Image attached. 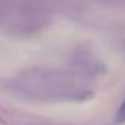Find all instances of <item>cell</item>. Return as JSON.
Listing matches in <instances>:
<instances>
[{
	"label": "cell",
	"mask_w": 125,
	"mask_h": 125,
	"mask_svg": "<svg viewBox=\"0 0 125 125\" xmlns=\"http://www.w3.org/2000/svg\"><path fill=\"white\" fill-rule=\"evenodd\" d=\"M19 90L38 100H83L90 95L81 78L55 68H29L19 74Z\"/></svg>",
	"instance_id": "obj_1"
},
{
	"label": "cell",
	"mask_w": 125,
	"mask_h": 125,
	"mask_svg": "<svg viewBox=\"0 0 125 125\" xmlns=\"http://www.w3.org/2000/svg\"><path fill=\"white\" fill-rule=\"evenodd\" d=\"M116 122L117 124H124L125 122V101L122 103V106L119 108V111H117V114H116Z\"/></svg>",
	"instance_id": "obj_3"
},
{
	"label": "cell",
	"mask_w": 125,
	"mask_h": 125,
	"mask_svg": "<svg viewBox=\"0 0 125 125\" xmlns=\"http://www.w3.org/2000/svg\"><path fill=\"white\" fill-rule=\"evenodd\" d=\"M49 22L40 0H0V27L14 35H33Z\"/></svg>",
	"instance_id": "obj_2"
}]
</instances>
